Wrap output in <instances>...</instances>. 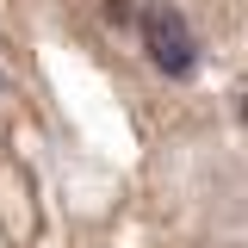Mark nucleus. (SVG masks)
<instances>
[{
	"instance_id": "nucleus-1",
	"label": "nucleus",
	"mask_w": 248,
	"mask_h": 248,
	"mask_svg": "<svg viewBox=\"0 0 248 248\" xmlns=\"http://www.w3.org/2000/svg\"><path fill=\"white\" fill-rule=\"evenodd\" d=\"M137 31H143V56L168 75V81H186L192 68H199V50H192V31H186V19L168 6V0H155V6H143V19H137Z\"/></svg>"
}]
</instances>
